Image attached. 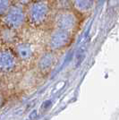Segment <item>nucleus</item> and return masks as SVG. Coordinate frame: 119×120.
<instances>
[{
	"label": "nucleus",
	"mask_w": 119,
	"mask_h": 120,
	"mask_svg": "<svg viewBox=\"0 0 119 120\" xmlns=\"http://www.w3.org/2000/svg\"><path fill=\"white\" fill-rule=\"evenodd\" d=\"M27 21L33 26H40L47 22L51 12V5L48 0H34L25 7Z\"/></svg>",
	"instance_id": "f257e3e1"
},
{
	"label": "nucleus",
	"mask_w": 119,
	"mask_h": 120,
	"mask_svg": "<svg viewBox=\"0 0 119 120\" xmlns=\"http://www.w3.org/2000/svg\"><path fill=\"white\" fill-rule=\"evenodd\" d=\"M54 28H58L74 33L80 26L78 13L74 9L56 11L53 17Z\"/></svg>",
	"instance_id": "f03ea898"
},
{
	"label": "nucleus",
	"mask_w": 119,
	"mask_h": 120,
	"mask_svg": "<svg viewBox=\"0 0 119 120\" xmlns=\"http://www.w3.org/2000/svg\"><path fill=\"white\" fill-rule=\"evenodd\" d=\"M1 18L4 26L15 30H19L23 27L27 22L25 7L17 4H12L9 9Z\"/></svg>",
	"instance_id": "7ed1b4c3"
},
{
	"label": "nucleus",
	"mask_w": 119,
	"mask_h": 120,
	"mask_svg": "<svg viewBox=\"0 0 119 120\" xmlns=\"http://www.w3.org/2000/svg\"><path fill=\"white\" fill-rule=\"evenodd\" d=\"M73 40V33L67 30L54 28L48 36V46L49 50L53 52L65 49L71 44Z\"/></svg>",
	"instance_id": "20e7f679"
},
{
	"label": "nucleus",
	"mask_w": 119,
	"mask_h": 120,
	"mask_svg": "<svg viewBox=\"0 0 119 120\" xmlns=\"http://www.w3.org/2000/svg\"><path fill=\"white\" fill-rule=\"evenodd\" d=\"M17 57L15 51L9 49H0V73H11L17 65Z\"/></svg>",
	"instance_id": "39448f33"
},
{
	"label": "nucleus",
	"mask_w": 119,
	"mask_h": 120,
	"mask_svg": "<svg viewBox=\"0 0 119 120\" xmlns=\"http://www.w3.org/2000/svg\"><path fill=\"white\" fill-rule=\"evenodd\" d=\"M56 61V52L48 50L41 54L37 61V68L41 74H48L53 68Z\"/></svg>",
	"instance_id": "423d86ee"
},
{
	"label": "nucleus",
	"mask_w": 119,
	"mask_h": 120,
	"mask_svg": "<svg viewBox=\"0 0 119 120\" xmlns=\"http://www.w3.org/2000/svg\"><path fill=\"white\" fill-rule=\"evenodd\" d=\"M34 47L33 45L27 41H21L17 43L15 49V54L17 59L22 62L30 61L34 56Z\"/></svg>",
	"instance_id": "0eeeda50"
},
{
	"label": "nucleus",
	"mask_w": 119,
	"mask_h": 120,
	"mask_svg": "<svg viewBox=\"0 0 119 120\" xmlns=\"http://www.w3.org/2000/svg\"><path fill=\"white\" fill-rule=\"evenodd\" d=\"M73 9L82 15H86L93 9L96 0H71Z\"/></svg>",
	"instance_id": "6e6552de"
},
{
	"label": "nucleus",
	"mask_w": 119,
	"mask_h": 120,
	"mask_svg": "<svg viewBox=\"0 0 119 120\" xmlns=\"http://www.w3.org/2000/svg\"><path fill=\"white\" fill-rule=\"evenodd\" d=\"M16 38V30H12L4 26L0 30V39L5 44H10L15 41Z\"/></svg>",
	"instance_id": "1a4fd4ad"
},
{
	"label": "nucleus",
	"mask_w": 119,
	"mask_h": 120,
	"mask_svg": "<svg viewBox=\"0 0 119 120\" xmlns=\"http://www.w3.org/2000/svg\"><path fill=\"white\" fill-rule=\"evenodd\" d=\"M54 7L56 9V11L73 9L72 1L71 0H55Z\"/></svg>",
	"instance_id": "9d476101"
},
{
	"label": "nucleus",
	"mask_w": 119,
	"mask_h": 120,
	"mask_svg": "<svg viewBox=\"0 0 119 120\" xmlns=\"http://www.w3.org/2000/svg\"><path fill=\"white\" fill-rule=\"evenodd\" d=\"M12 5V0H0V18Z\"/></svg>",
	"instance_id": "9b49d317"
},
{
	"label": "nucleus",
	"mask_w": 119,
	"mask_h": 120,
	"mask_svg": "<svg viewBox=\"0 0 119 120\" xmlns=\"http://www.w3.org/2000/svg\"><path fill=\"white\" fill-rule=\"evenodd\" d=\"M34 0H15V4L21 5L22 7H27L29 5H30Z\"/></svg>",
	"instance_id": "f8f14e48"
},
{
	"label": "nucleus",
	"mask_w": 119,
	"mask_h": 120,
	"mask_svg": "<svg viewBox=\"0 0 119 120\" xmlns=\"http://www.w3.org/2000/svg\"><path fill=\"white\" fill-rule=\"evenodd\" d=\"M4 102H5V97L2 93H0V107L4 104Z\"/></svg>",
	"instance_id": "ddd939ff"
}]
</instances>
